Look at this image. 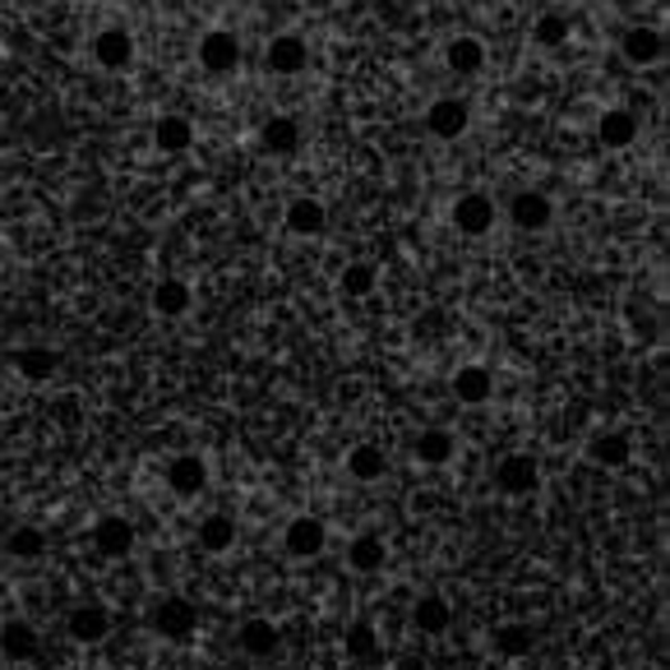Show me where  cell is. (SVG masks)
Returning a JSON list of instances; mask_svg holds the SVG:
<instances>
[{
    "label": "cell",
    "instance_id": "6",
    "mask_svg": "<svg viewBox=\"0 0 670 670\" xmlns=\"http://www.w3.org/2000/svg\"><path fill=\"white\" fill-rule=\"evenodd\" d=\"M163 477L176 500H199L209 491V462H203V453H176Z\"/></svg>",
    "mask_w": 670,
    "mask_h": 670
},
{
    "label": "cell",
    "instance_id": "31",
    "mask_svg": "<svg viewBox=\"0 0 670 670\" xmlns=\"http://www.w3.org/2000/svg\"><path fill=\"white\" fill-rule=\"evenodd\" d=\"M569 33H574V23H569V14H559V10H546V14L532 19V42L541 51H559L564 42H569Z\"/></svg>",
    "mask_w": 670,
    "mask_h": 670
},
{
    "label": "cell",
    "instance_id": "20",
    "mask_svg": "<svg viewBox=\"0 0 670 670\" xmlns=\"http://www.w3.org/2000/svg\"><path fill=\"white\" fill-rule=\"evenodd\" d=\"M587 458L597 462V468H606V472H620V468L634 462V440L625 430H601V435H592Z\"/></svg>",
    "mask_w": 670,
    "mask_h": 670
},
{
    "label": "cell",
    "instance_id": "7",
    "mask_svg": "<svg viewBox=\"0 0 670 670\" xmlns=\"http://www.w3.org/2000/svg\"><path fill=\"white\" fill-rule=\"evenodd\" d=\"M620 56L638 70H652L661 65L666 56V33L657 29V23H629V29L620 33Z\"/></svg>",
    "mask_w": 670,
    "mask_h": 670
},
{
    "label": "cell",
    "instance_id": "23",
    "mask_svg": "<svg viewBox=\"0 0 670 670\" xmlns=\"http://www.w3.org/2000/svg\"><path fill=\"white\" fill-rule=\"evenodd\" d=\"M301 139H305V130H301L296 116H269L260 125V144H264V153H273V158H292V153L301 148Z\"/></svg>",
    "mask_w": 670,
    "mask_h": 670
},
{
    "label": "cell",
    "instance_id": "1",
    "mask_svg": "<svg viewBox=\"0 0 670 670\" xmlns=\"http://www.w3.org/2000/svg\"><path fill=\"white\" fill-rule=\"evenodd\" d=\"M195 61H199L203 74H213V80H231L245 61V46L231 29H209L195 42Z\"/></svg>",
    "mask_w": 670,
    "mask_h": 670
},
{
    "label": "cell",
    "instance_id": "15",
    "mask_svg": "<svg viewBox=\"0 0 670 670\" xmlns=\"http://www.w3.org/2000/svg\"><path fill=\"white\" fill-rule=\"evenodd\" d=\"M453 398L468 407H485L495 398V370L481 366V360H468V366L453 370Z\"/></svg>",
    "mask_w": 670,
    "mask_h": 670
},
{
    "label": "cell",
    "instance_id": "13",
    "mask_svg": "<svg viewBox=\"0 0 670 670\" xmlns=\"http://www.w3.org/2000/svg\"><path fill=\"white\" fill-rule=\"evenodd\" d=\"M282 227H287L296 241H315V237H324V227H328V209L315 195H296L287 203V213H282Z\"/></svg>",
    "mask_w": 670,
    "mask_h": 670
},
{
    "label": "cell",
    "instance_id": "27",
    "mask_svg": "<svg viewBox=\"0 0 670 670\" xmlns=\"http://www.w3.org/2000/svg\"><path fill=\"white\" fill-rule=\"evenodd\" d=\"M491 648H495L504 661H523V657H532V648H536V629H532L527 620H504V625H495V634H491Z\"/></svg>",
    "mask_w": 670,
    "mask_h": 670
},
{
    "label": "cell",
    "instance_id": "28",
    "mask_svg": "<svg viewBox=\"0 0 670 670\" xmlns=\"http://www.w3.org/2000/svg\"><path fill=\"white\" fill-rule=\"evenodd\" d=\"M347 477L360 481V485H375L389 477V453H384L379 444H356L347 449Z\"/></svg>",
    "mask_w": 670,
    "mask_h": 670
},
{
    "label": "cell",
    "instance_id": "14",
    "mask_svg": "<svg viewBox=\"0 0 670 670\" xmlns=\"http://www.w3.org/2000/svg\"><path fill=\"white\" fill-rule=\"evenodd\" d=\"M65 634H70V642H80V648H97L102 638L112 634V615H107V606H74L70 615H65Z\"/></svg>",
    "mask_w": 670,
    "mask_h": 670
},
{
    "label": "cell",
    "instance_id": "12",
    "mask_svg": "<svg viewBox=\"0 0 670 670\" xmlns=\"http://www.w3.org/2000/svg\"><path fill=\"white\" fill-rule=\"evenodd\" d=\"M264 61L273 74H282V80H296V74L311 65V42H305L301 33H278L264 51Z\"/></svg>",
    "mask_w": 670,
    "mask_h": 670
},
{
    "label": "cell",
    "instance_id": "11",
    "mask_svg": "<svg viewBox=\"0 0 670 670\" xmlns=\"http://www.w3.org/2000/svg\"><path fill=\"white\" fill-rule=\"evenodd\" d=\"M509 222L519 231H546L555 222V199L546 190H519L509 199Z\"/></svg>",
    "mask_w": 670,
    "mask_h": 670
},
{
    "label": "cell",
    "instance_id": "21",
    "mask_svg": "<svg viewBox=\"0 0 670 670\" xmlns=\"http://www.w3.org/2000/svg\"><path fill=\"white\" fill-rule=\"evenodd\" d=\"M237 642H241L245 657L264 661V657H273V652L282 648V629L269 620V615H250V620L241 625V634H237Z\"/></svg>",
    "mask_w": 670,
    "mask_h": 670
},
{
    "label": "cell",
    "instance_id": "4",
    "mask_svg": "<svg viewBox=\"0 0 670 670\" xmlns=\"http://www.w3.org/2000/svg\"><path fill=\"white\" fill-rule=\"evenodd\" d=\"M426 130H430L435 139H444V144L462 139V135L472 130V102H468V97H453V93L435 97L430 107H426Z\"/></svg>",
    "mask_w": 670,
    "mask_h": 670
},
{
    "label": "cell",
    "instance_id": "18",
    "mask_svg": "<svg viewBox=\"0 0 670 670\" xmlns=\"http://www.w3.org/2000/svg\"><path fill=\"white\" fill-rule=\"evenodd\" d=\"M485 61H491V51H485V42H481V38H472V33H458V38H449V42H444V65H449L453 74H462V80H472V74H481V70H485Z\"/></svg>",
    "mask_w": 670,
    "mask_h": 670
},
{
    "label": "cell",
    "instance_id": "9",
    "mask_svg": "<svg viewBox=\"0 0 670 670\" xmlns=\"http://www.w3.org/2000/svg\"><path fill=\"white\" fill-rule=\"evenodd\" d=\"M495 485L509 495V500H523V495H536L541 485V462L532 453H509L495 462Z\"/></svg>",
    "mask_w": 670,
    "mask_h": 670
},
{
    "label": "cell",
    "instance_id": "19",
    "mask_svg": "<svg viewBox=\"0 0 670 670\" xmlns=\"http://www.w3.org/2000/svg\"><path fill=\"white\" fill-rule=\"evenodd\" d=\"M148 305H153V315H163V320H180V315H190L195 292H190V282H186V278H163V282H153Z\"/></svg>",
    "mask_w": 670,
    "mask_h": 670
},
{
    "label": "cell",
    "instance_id": "5",
    "mask_svg": "<svg viewBox=\"0 0 670 670\" xmlns=\"http://www.w3.org/2000/svg\"><path fill=\"white\" fill-rule=\"evenodd\" d=\"M199 629V610L186 597H163L158 610H153V634L167 642H190Z\"/></svg>",
    "mask_w": 670,
    "mask_h": 670
},
{
    "label": "cell",
    "instance_id": "2",
    "mask_svg": "<svg viewBox=\"0 0 670 670\" xmlns=\"http://www.w3.org/2000/svg\"><path fill=\"white\" fill-rule=\"evenodd\" d=\"M88 51H93L97 70H107V74H125V70H135L139 42H135V33L125 29V23H107V29H97V33H93Z\"/></svg>",
    "mask_w": 670,
    "mask_h": 670
},
{
    "label": "cell",
    "instance_id": "29",
    "mask_svg": "<svg viewBox=\"0 0 670 670\" xmlns=\"http://www.w3.org/2000/svg\"><path fill=\"white\" fill-rule=\"evenodd\" d=\"M411 625H417V634H444L453 625V606L449 597H440V592H426V597H417V606H411Z\"/></svg>",
    "mask_w": 670,
    "mask_h": 670
},
{
    "label": "cell",
    "instance_id": "24",
    "mask_svg": "<svg viewBox=\"0 0 670 670\" xmlns=\"http://www.w3.org/2000/svg\"><path fill=\"white\" fill-rule=\"evenodd\" d=\"M384 564H389V546H384V536L356 532V536L347 541V569H352V574H379Z\"/></svg>",
    "mask_w": 670,
    "mask_h": 670
},
{
    "label": "cell",
    "instance_id": "26",
    "mask_svg": "<svg viewBox=\"0 0 670 670\" xmlns=\"http://www.w3.org/2000/svg\"><path fill=\"white\" fill-rule=\"evenodd\" d=\"M61 370V352L56 347H19L14 352V375L23 379V384H46L51 375Z\"/></svg>",
    "mask_w": 670,
    "mask_h": 670
},
{
    "label": "cell",
    "instance_id": "16",
    "mask_svg": "<svg viewBox=\"0 0 670 670\" xmlns=\"http://www.w3.org/2000/svg\"><path fill=\"white\" fill-rule=\"evenodd\" d=\"M638 135H642V121H638L634 107H606V112L597 116V139H601V148H629V144H638Z\"/></svg>",
    "mask_w": 670,
    "mask_h": 670
},
{
    "label": "cell",
    "instance_id": "34",
    "mask_svg": "<svg viewBox=\"0 0 670 670\" xmlns=\"http://www.w3.org/2000/svg\"><path fill=\"white\" fill-rule=\"evenodd\" d=\"M343 648H347L352 661H375V657H379V634H375V625H370V620H352L347 634H343Z\"/></svg>",
    "mask_w": 670,
    "mask_h": 670
},
{
    "label": "cell",
    "instance_id": "25",
    "mask_svg": "<svg viewBox=\"0 0 670 670\" xmlns=\"http://www.w3.org/2000/svg\"><path fill=\"white\" fill-rule=\"evenodd\" d=\"M411 453H417V462H426V468H444L458 453V435L444 426H426L417 440H411Z\"/></svg>",
    "mask_w": 670,
    "mask_h": 670
},
{
    "label": "cell",
    "instance_id": "10",
    "mask_svg": "<svg viewBox=\"0 0 670 670\" xmlns=\"http://www.w3.org/2000/svg\"><path fill=\"white\" fill-rule=\"evenodd\" d=\"M324 546H328V527L315 513H301V519H292L287 532H282V551L292 559H315V555H324Z\"/></svg>",
    "mask_w": 670,
    "mask_h": 670
},
{
    "label": "cell",
    "instance_id": "32",
    "mask_svg": "<svg viewBox=\"0 0 670 670\" xmlns=\"http://www.w3.org/2000/svg\"><path fill=\"white\" fill-rule=\"evenodd\" d=\"M6 551H10V559H42L46 555V532L38 527V523H19V527H10V536H6Z\"/></svg>",
    "mask_w": 670,
    "mask_h": 670
},
{
    "label": "cell",
    "instance_id": "30",
    "mask_svg": "<svg viewBox=\"0 0 670 670\" xmlns=\"http://www.w3.org/2000/svg\"><path fill=\"white\" fill-rule=\"evenodd\" d=\"M237 536H241V527H237L231 513H209V519L199 523V546L209 555H227L231 546H237Z\"/></svg>",
    "mask_w": 670,
    "mask_h": 670
},
{
    "label": "cell",
    "instance_id": "8",
    "mask_svg": "<svg viewBox=\"0 0 670 670\" xmlns=\"http://www.w3.org/2000/svg\"><path fill=\"white\" fill-rule=\"evenodd\" d=\"M135 541H139V532L125 513H102V519L93 523V551L102 559H125L135 551Z\"/></svg>",
    "mask_w": 670,
    "mask_h": 670
},
{
    "label": "cell",
    "instance_id": "17",
    "mask_svg": "<svg viewBox=\"0 0 670 670\" xmlns=\"http://www.w3.org/2000/svg\"><path fill=\"white\" fill-rule=\"evenodd\" d=\"M195 144V121L180 116V112H163L158 121H153V148L167 153V158H176V153H190Z\"/></svg>",
    "mask_w": 670,
    "mask_h": 670
},
{
    "label": "cell",
    "instance_id": "33",
    "mask_svg": "<svg viewBox=\"0 0 670 670\" xmlns=\"http://www.w3.org/2000/svg\"><path fill=\"white\" fill-rule=\"evenodd\" d=\"M338 287H343V296H352V301L370 296V292L379 287V264H370V260H352V264H343Z\"/></svg>",
    "mask_w": 670,
    "mask_h": 670
},
{
    "label": "cell",
    "instance_id": "3",
    "mask_svg": "<svg viewBox=\"0 0 670 670\" xmlns=\"http://www.w3.org/2000/svg\"><path fill=\"white\" fill-rule=\"evenodd\" d=\"M449 222L462 237H491L495 222H500V203L491 199V190H462L449 209Z\"/></svg>",
    "mask_w": 670,
    "mask_h": 670
},
{
    "label": "cell",
    "instance_id": "22",
    "mask_svg": "<svg viewBox=\"0 0 670 670\" xmlns=\"http://www.w3.org/2000/svg\"><path fill=\"white\" fill-rule=\"evenodd\" d=\"M42 652V634L29 625V620H6L0 625V657L6 661H33Z\"/></svg>",
    "mask_w": 670,
    "mask_h": 670
}]
</instances>
